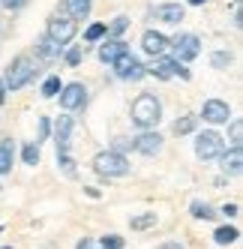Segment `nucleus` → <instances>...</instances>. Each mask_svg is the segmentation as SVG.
<instances>
[{"instance_id":"nucleus-3","label":"nucleus","mask_w":243,"mask_h":249,"mask_svg":"<svg viewBox=\"0 0 243 249\" xmlns=\"http://www.w3.org/2000/svg\"><path fill=\"white\" fill-rule=\"evenodd\" d=\"M33 75H36V66H33V60L27 54H18L9 66H6V90H21V87H27L33 81Z\"/></svg>"},{"instance_id":"nucleus-34","label":"nucleus","mask_w":243,"mask_h":249,"mask_svg":"<svg viewBox=\"0 0 243 249\" xmlns=\"http://www.w3.org/2000/svg\"><path fill=\"white\" fill-rule=\"evenodd\" d=\"M45 138H51V120L39 117V135H36V141H45Z\"/></svg>"},{"instance_id":"nucleus-33","label":"nucleus","mask_w":243,"mask_h":249,"mask_svg":"<svg viewBox=\"0 0 243 249\" xmlns=\"http://www.w3.org/2000/svg\"><path fill=\"white\" fill-rule=\"evenodd\" d=\"M27 3H30V0H0V6L9 9V12H18V9H24Z\"/></svg>"},{"instance_id":"nucleus-5","label":"nucleus","mask_w":243,"mask_h":249,"mask_svg":"<svg viewBox=\"0 0 243 249\" xmlns=\"http://www.w3.org/2000/svg\"><path fill=\"white\" fill-rule=\"evenodd\" d=\"M222 150H225V138L216 129L198 132V138H195V156L201 159V162H213V159H219Z\"/></svg>"},{"instance_id":"nucleus-32","label":"nucleus","mask_w":243,"mask_h":249,"mask_svg":"<svg viewBox=\"0 0 243 249\" xmlns=\"http://www.w3.org/2000/svg\"><path fill=\"white\" fill-rule=\"evenodd\" d=\"M99 243H102V249H123V237H117V234H105Z\"/></svg>"},{"instance_id":"nucleus-30","label":"nucleus","mask_w":243,"mask_h":249,"mask_svg":"<svg viewBox=\"0 0 243 249\" xmlns=\"http://www.w3.org/2000/svg\"><path fill=\"white\" fill-rule=\"evenodd\" d=\"M57 165H60V168H63L69 177L75 174V159L69 156V150H57Z\"/></svg>"},{"instance_id":"nucleus-9","label":"nucleus","mask_w":243,"mask_h":249,"mask_svg":"<svg viewBox=\"0 0 243 249\" xmlns=\"http://www.w3.org/2000/svg\"><path fill=\"white\" fill-rule=\"evenodd\" d=\"M57 96H60L63 111H78V108H84V102H87V87L81 81H72V84H63Z\"/></svg>"},{"instance_id":"nucleus-26","label":"nucleus","mask_w":243,"mask_h":249,"mask_svg":"<svg viewBox=\"0 0 243 249\" xmlns=\"http://www.w3.org/2000/svg\"><path fill=\"white\" fill-rule=\"evenodd\" d=\"M234 63V54H231V51H213V54H210V66L213 69H228Z\"/></svg>"},{"instance_id":"nucleus-37","label":"nucleus","mask_w":243,"mask_h":249,"mask_svg":"<svg viewBox=\"0 0 243 249\" xmlns=\"http://www.w3.org/2000/svg\"><path fill=\"white\" fill-rule=\"evenodd\" d=\"M159 249H186V246H183L180 240H168V243H162Z\"/></svg>"},{"instance_id":"nucleus-31","label":"nucleus","mask_w":243,"mask_h":249,"mask_svg":"<svg viewBox=\"0 0 243 249\" xmlns=\"http://www.w3.org/2000/svg\"><path fill=\"white\" fill-rule=\"evenodd\" d=\"M228 141H231V147H240V144H243V123H240V120H231Z\"/></svg>"},{"instance_id":"nucleus-17","label":"nucleus","mask_w":243,"mask_h":249,"mask_svg":"<svg viewBox=\"0 0 243 249\" xmlns=\"http://www.w3.org/2000/svg\"><path fill=\"white\" fill-rule=\"evenodd\" d=\"M63 54V45H57L54 39H48V36H39L36 39V57L42 60H57Z\"/></svg>"},{"instance_id":"nucleus-42","label":"nucleus","mask_w":243,"mask_h":249,"mask_svg":"<svg viewBox=\"0 0 243 249\" xmlns=\"http://www.w3.org/2000/svg\"><path fill=\"white\" fill-rule=\"evenodd\" d=\"M3 249H12V246H3Z\"/></svg>"},{"instance_id":"nucleus-29","label":"nucleus","mask_w":243,"mask_h":249,"mask_svg":"<svg viewBox=\"0 0 243 249\" xmlns=\"http://www.w3.org/2000/svg\"><path fill=\"white\" fill-rule=\"evenodd\" d=\"M81 57H84L81 45H69V48H63V60H66V66H78Z\"/></svg>"},{"instance_id":"nucleus-38","label":"nucleus","mask_w":243,"mask_h":249,"mask_svg":"<svg viewBox=\"0 0 243 249\" xmlns=\"http://www.w3.org/2000/svg\"><path fill=\"white\" fill-rule=\"evenodd\" d=\"M6 96H9V90H6V81H3V78H0V105H3V102H6Z\"/></svg>"},{"instance_id":"nucleus-21","label":"nucleus","mask_w":243,"mask_h":249,"mask_svg":"<svg viewBox=\"0 0 243 249\" xmlns=\"http://www.w3.org/2000/svg\"><path fill=\"white\" fill-rule=\"evenodd\" d=\"M156 225V210H144V213H138V216L129 219V228L132 231H147Z\"/></svg>"},{"instance_id":"nucleus-11","label":"nucleus","mask_w":243,"mask_h":249,"mask_svg":"<svg viewBox=\"0 0 243 249\" xmlns=\"http://www.w3.org/2000/svg\"><path fill=\"white\" fill-rule=\"evenodd\" d=\"M201 117L207 123H213V126H219V123L231 120V108H228V102H222V99H207L204 108H201Z\"/></svg>"},{"instance_id":"nucleus-23","label":"nucleus","mask_w":243,"mask_h":249,"mask_svg":"<svg viewBox=\"0 0 243 249\" xmlns=\"http://www.w3.org/2000/svg\"><path fill=\"white\" fill-rule=\"evenodd\" d=\"M189 213H192L195 219H204V222H213L216 219V210L207 201H192V204H189Z\"/></svg>"},{"instance_id":"nucleus-25","label":"nucleus","mask_w":243,"mask_h":249,"mask_svg":"<svg viewBox=\"0 0 243 249\" xmlns=\"http://www.w3.org/2000/svg\"><path fill=\"white\" fill-rule=\"evenodd\" d=\"M60 87H63L60 75H48V78L42 81V96H45V99H54V96L60 93Z\"/></svg>"},{"instance_id":"nucleus-41","label":"nucleus","mask_w":243,"mask_h":249,"mask_svg":"<svg viewBox=\"0 0 243 249\" xmlns=\"http://www.w3.org/2000/svg\"><path fill=\"white\" fill-rule=\"evenodd\" d=\"M186 3H192V6H204L207 0H186Z\"/></svg>"},{"instance_id":"nucleus-10","label":"nucleus","mask_w":243,"mask_h":249,"mask_svg":"<svg viewBox=\"0 0 243 249\" xmlns=\"http://www.w3.org/2000/svg\"><path fill=\"white\" fill-rule=\"evenodd\" d=\"M132 150L144 153V156H156V153L162 150V135H159V129H141V135L132 138Z\"/></svg>"},{"instance_id":"nucleus-20","label":"nucleus","mask_w":243,"mask_h":249,"mask_svg":"<svg viewBox=\"0 0 243 249\" xmlns=\"http://www.w3.org/2000/svg\"><path fill=\"white\" fill-rule=\"evenodd\" d=\"M171 129H174V135H180V138H183V135H192V132L198 129V117H195V114H180Z\"/></svg>"},{"instance_id":"nucleus-2","label":"nucleus","mask_w":243,"mask_h":249,"mask_svg":"<svg viewBox=\"0 0 243 249\" xmlns=\"http://www.w3.org/2000/svg\"><path fill=\"white\" fill-rule=\"evenodd\" d=\"M93 171L105 180H114V177H126L132 171V162L126 159V153H117V150H99L93 156Z\"/></svg>"},{"instance_id":"nucleus-24","label":"nucleus","mask_w":243,"mask_h":249,"mask_svg":"<svg viewBox=\"0 0 243 249\" xmlns=\"http://www.w3.org/2000/svg\"><path fill=\"white\" fill-rule=\"evenodd\" d=\"M21 162L24 165H36L39 162V141H27L21 147Z\"/></svg>"},{"instance_id":"nucleus-4","label":"nucleus","mask_w":243,"mask_h":249,"mask_svg":"<svg viewBox=\"0 0 243 249\" xmlns=\"http://www.w3.org/2000/svg\"><path fill=\"white\" fill-rule=\"evenodd\" d=\"M75 33H78V21L69 18V15H51L48 24H45V36L54 39V42L63 45V48L75 39Z\"/></svg>"},{"instance_id":"nucleus-1","label":"nucleus","mask_w":243,"mask_h":249,"mask_svg":"<svg viewBox=\"0 0 243 249\" xmlns=\"http://www.w3.org/2000/svg\"><path fill=\"white\" fill-rule=\"evenodd\" d=\"M129 117H132V126L138 129H156L162 120V102L156 93H138L132 108H129Z\"/></svg>"},{"instance_id":"nucleus-13","label":"nucleus","mask_w":243,"mask_h":249,"mask_svg":"<svg viewBox=\"0 0 243 249\" xmlns=\"http://www.w3.org/2000/svg\"><path fill=\"white\" fill-rule=\"evenodd\" d=\"M123 51H129V45L120 39V36H105V42H99V48H96V57L102 63H111L114 57L123 54Z\"/></svg>"},{"instance_id":"nucleus-19","label":"nucleus","mask_w":243,"mask_h":249,"mask_svg":"<svg viewBox=\"0 0 243 249\" xmlns=\"http://www.w3.org/2000/svg\"><path fill=\"white\" fill-rule=\"evenodd\" d=\"M12 159H15V144L12 138H3L0 141V177L12 171Z\"/></svg>"},{"instance_id":"nucleus-7","label":"nucleus","mask_w":243,"mask_h":249,"mask_svg":"<svg viewBox=\"0 0 243 249\" xmlns=\"http://www.w3.org/2000/svg\"><path fill=\"white\" fill-rule=\"evenodd\" d=\"M147 75L159 78V81H168V78H177V75H180L183 81H189V69L180 66V60H174V57L159 54V57H153V63L147 66Z\"/></svg>"},{"instance_id":"nucleus-43","label":"nucleus","mask_w":243,"mask_h":249,"mask_svg":"<svg viewBox=\"0 0 243 249\" xmlns=\"http://www.w3.org/2000/svg\"><path fill=\"white\" fill-rule=\"evenodd\" d=\"M0 234H3V228H0Z\"/></svg>"},{"instance_id":"nucleus-18","label":"nucleus","mask_w":243,"mask_h":249,"mask_svg":"<svg viewBox=\"0 0 243 249\" xmlns=\"http://www.w3.org/2000/svg\"><path fill=\"white\" fill-rule=\"evenodd\" d=\"M63 9H66V15L69 18H87L90 15V9H93V0H63Z\"/></svg>"},{"instance_id":"nucleus-28","label":"nucleus","mask_w":243,"mask_h":249,"mask_svg":"<svg viewBox=\"0 0 243 249\" xmlns=\"http://www.w3.org/2000/svg\"><path fill=\"white\" fill-rule=\"evenodd\" d=\"M126 27H129V18H126V15H117L111 24H105V30H108L105 36H120V33H123Z\"/></svg>"},{"instance_id":"nucleus-8","label":"nucleus","mask_w":243,"mask_h":249,"mask_svg":"<svg viewBox=\"0 0 243 249\" xmlns=\"http://www.w3.org/2000/svg\"><path fill=\"white\" fill-rule=\"evenodd\" d=\"M168 45L174 48V60H180V63H189L201 54V39L195 33H177L174 39H168Z\"/></svg>"},{"instance_id":"nucleus-22","label":"nucleus","mask_w":243,"mask_h":249,"mask_svg":"<svg viewBox=\"0 0 243 249\" xmlns=\"http://www.w3.org/2000/svg\"><path fill=\"white\" fill-rule=\"evenodd\" d=\"M237 237H240V231H237L234 225H219V228L213 231V240H216L219 246H228V243H237Z\"/></svg>"},{"instance_id":"nucleus-15","label":"nucleus","mask_w":243,"mask_h":249,"mask_svg":"<svg viewBox=\"0 0 243 249\" xmlns=\"http://www.w3.org/2000/svg\"><path fill=\"white\" fill-rule=\"evenodd\" d=\"M51 129H54V144H57V150H69V141H72V117L60 114L54 123H51Z\"/></svg>"},{"instance_id":"nucleus-14","label":"nucleus","mask_w":243,"mask_h":249,"mask_svg":"<svg viewBox=\"0 0 243 249\" xmlns=\"http://www.w3.org/2000/svg\"><path fill=\"white\" fill-rule=\"evenodd\" d=\"M153 18L162 24H180L186 18V9H183V3H159L153 9Z\"/></svg>"},{"instance_id":"nucleus-36","label":"nucleus","mask_w":243,"mask_h":249,"mask_svg":"<svg viewBox=\"0 0 243 249\" xmlns=\"http://www.w3.org/2000/svg\"><path fill=\"white\" fill-rule=\"evenodd\" d=\"M219 213H225V216H231V219H234L237 213H240V204H234V201H231V204H222Z\"/></svg>"},{"instance_id":"nucleus-27","label":"nucleus","mask_w":243,"mask_h":249,"mask_svg":"<svg viewBox=\"0 0 243 249\" xmlns=\"http://www.w3.org/2000/svg\"><path fill=\"white\" fill-rule=\"evenodd\" d=\"M105 24H102V21H96V24H90L87 27V33H84V42H99V39H105Z\"/></svg>"},{"instance_id":"nucleus-12","label":"nucleus","mask_w":243,"mask_h":249,"mask_svg":"<svg viewBox=\"0 0 243 249\" xmlns=\"http://www.w3.org/2000/svg\"><path fill=\"white\" fill-rule=\"evenodd\" d=\"M141 48H144V54L150 57H159L168 51V36L159 30H144V36H141Z\"/></svg>"},{"instance_id":"nucleus-39","label":"nucleus","mask_w":243,"mask_h":249,"mask_svg":"<svg viewBox=\"0 0 243 249\" xmlns=\"http://www.w3.org/2000/svg\"><path fill=\"white\" fill-rule=\"evenodd\" d=\"M243 24V12H240V3L234 6V27H240Z\"/></svg>"},{"instance_id":"nucleus-6","label":"nucleus","mask_w":243,"mask_h":249,"mask_svg":"<svg viewBox=\"0 0 243 249\" xmlns=\"http://www.w3.org/2000/svg\"><path fill=\"white\" fill-rule=\"evenodd\" d=\"M108 66L117 72V78H123V81H141V78L147 75V66L138 63V57L132 54V51H123V54L114 57Z\"/></svg>"},{"instance_id":"nucleus-40","label":"nucleus","mask_w":243,"mask_h":249,"mask_svg":"<svg viewBox=\"0 0 243 249\" xmlns=\"http://www.w3.org/2000/svg\"><path fill=\"white\" fill-rule=\"evenodd\" d=\"M75 249H90V237H81V240H78V246H75Z\"/></svg>"},{"instance_id":"nucleus-35","label":"nucleus","mask_w":243,"mask_h":249,"mask_svg":"<svg viewBox=\"0 0 243 249\" xmlns=\"http://www.w3.org/2000/svg\"><path fill=\"white\" fill-rule=\"evenodd\" d=\"M111 150H117V153L132 150V138H120V141H114V147H111Z\"/></svg>"},{"instance_id":"nucleus-16","label":"nucleus","mask_w":243,"mask_h":249,"mask_svg":"<svg viewBox=\"0 0 243 249\" xmlns=\"http://www.w3.org/2000/svg\"><path fill=\"white\" fill-rule=\"evenodd\" d=\"M219 165H222V174H228V177L240 174V171H243V153H240V147L222 150V153H219Z\"/></svg>"}]
</instances>
